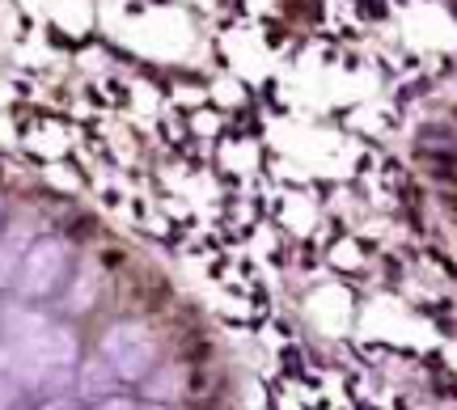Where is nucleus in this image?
Returning <instances> with one entry per match:
<instances>
[{"mask_svg": "<svg viewBox=\"0 0 457 410\" xmlns=\"http://www.w3.org/2000/svg\"><path fill=\"white\" fill-rule=\"evenodd\" d=\"M102 356L111 360L119 381H145L157 368V339L145 322H114L102 334Z\"/></svg>", "mask_w": 457, "mask_h": 410, "instance_id": "f257e3e1", "label": "nucleus"}, {"mask_svg": "<svg viewBox=\"0 0 457 410\" xmlns=\"http://www.w3.org/2000/svg\"><path fill=\"white\" fill-rule=\"evenodd\" d=\"M98 283H102V266L94 263V258H85V263L72 271V279H68L64 296H60V309H64L68 317L89 313L94 309V300H98Z\"/></svg>", "mask_w": 457, "mask_h": 410, "instance_id": "f03ea898", "label": "nucleus"}, {"mask_svg": "<svg viewBox=\"0 0 457 410\" xmlns=\"http://www.w3.org/2000/svg\"><path fill=\"white\" fill-rule=\"evenodd\" d=\"M145 398L148 402H157V406H170V402H182L187 398V368L182 364H162V368H153L145 381Z\"/></svg>", "mask_w": 457, "mask_h": 410, "instance_id": "20e7f679", "label": "nucleus"}, {"mask_svg": "<svg viewBox=\"0 0 457 410\" xmlns=\"http://www.w3.org/2000/svg\"><path fill=\"white\" fill-rule=\"evenodd\" d=\"M114 385H119V373L111 368L106 356L77 364V398H85V402H106V398L114 394Z\"/></svg>", "mask_w": 457, "mask_h": 410, "instance_id": "7ed1b4c3", "label": "nucleus"}]
</instances>
